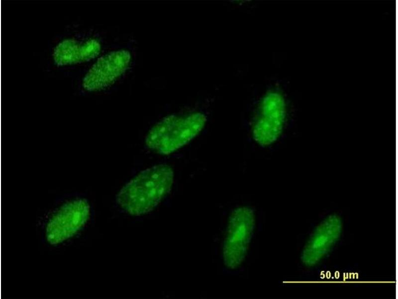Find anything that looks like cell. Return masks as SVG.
Instances as JSON below:
<instances>
[{"label": "cell", "mask_w": 398, "mask_h": 299, "mask_svg": "<svg viewBox=\"0 0 398 299\" xmlns=\"http://www.w3.org/2000/svg\"><path fill=\"white\" fill-rule=\"evenodd\" d=\"M100 42L95 39L79 41L67 39L59 43L53 53L55 62L58 65H67L90 60L100 51Z\"/></svg>", "instance_id": "52a82bcc"}, {"label": "cell", "mask_w": 398, "mask_h": 299, "mask_svg": "<svg viewBox=\"0 0 398 299\" xmlns=\"http://www.w3.org/2000/svg\"><path fill=\"white\" fill-rule=\"evenodd\" d=\"M255 225L253 210L246 207L235 209L230 216L223 246L225 266L238 268L246 257Z\"/></svg>", "instance_id": "277c9868"}, {"label": "cell", "mask_w": 398, "mask_h": 299, "mask_svg": "<svg viewBox=\"0 0 398 299\" xmlns=\"http://www.w3.org/2000/svg\"><path fill=\"white\" fill-rule=\"evenodd\" d=\"M130 60V53L125 50L114 51L101 57L85 76L83 88L92 92L108 86L125 71Z\"/></svg>", "instance_id": "8992f818"}, {"label": "cell", "mask_w": 398, "mask_h": 299, "mask_svg": "<svg viewBox=\"0 0 398 299\" xmlns=\"http://www.w3.org/2000/svg\"><path fill=\"white\" fill-rule=\"evenodd\" d=\"M92 209L83 196L65 199L53 207L44 217L42 234L45 243L56 247L77 237L91 221Z\"/></svg>", "instance_id": "7a4b0ae2"}, {"label": "cell", "mask_w": 398, "mask_h": 299, "mask_svg": "<svg viewBox=\"0 0 398 299\" xmlns=\"http://www.w3.org/2000/svg\"><path fill=\"white\" fill-rule=\"evenodd\" d=\"M206 122V117L200 112L168 116L150 130L145 144L157 153L170 154L197 137Z\"/></svg>", "instance_id": "3957f363"}, {"label": "cell", "mask_w": 398, "mask_h": 299, "mask_svg": "<svg viewBox=\"0 0 398 299\" xmlns=\"http://www.w3.org/2000/svg\"><path fill=\"white\" fill-rule=\"evenodd\" d=\"M173 168L165 164L148 168L127 183L116 195L118 205L128 214L140 216L152 211L170 191Z\"/></svg>", "instance_id": "6da1fadb"}, {"label": "cell", "mask_w": 398, "mask_h": 299, "mask_svg": "<svg viewBox=\"0 0 398 299\" xmlns=\"http://www.w3.org/2000/svg\"><path fill=\"white\" fill-rule=\"evenodd\" d=\"M258 114L253 122L252 134L255 141L262 146L275 142L281 135L286 121V104L283 96L270 92L263 98Z\"/></svg>", "instance_id": "5b68a950"}]
</instances>
